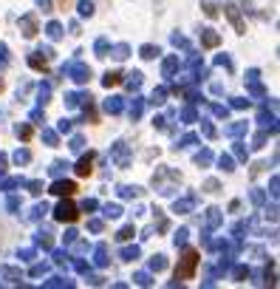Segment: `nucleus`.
<instances>
[{"label": "nucleus", "mask_w": 280, "mask_h": 289, "mask_svg": "<svg viewBox=\"0 0 280 289\" xmlns=\"http://www.w3.org/2000/svg\"><path fill=\"white\" fill-rule=\"evenodd\" d=\"M195 266H198V253H195V250H187V255H184L181 266H176V278H179V281L192 278V275H195Z\"/></svg>", "instance_id": "nucleus-1"}, {"label": "nucleus", "mask_w": 280, "mask_h": 289, "mask_svg": "<svg viewBox=\"0 0 280 289\" xmlns=\"http://www.w3.org/2000/svg\"><path fill=\"white\" fill-rule=\"evenodd\" d=\"M60 219L77 221V210H74V207H60Z\"/></svg>", "instance_id": "nucleus-2"}, {"label": "nucleus", "mask_w": 280, "mask_h": 289, "mask_svg": "<svg viewBox=\"0 0 280 289\" xmlns=\"http://www.w3.org/2000/svg\"><path fill=\"white\" fill-rule=\"evenodd\" d=\"M57 193H62V196H74V193H77V185H71V182H68V185H60L57 187Z\"/></svg>", "instance_id": "nucleus-3"}]
</instances>
